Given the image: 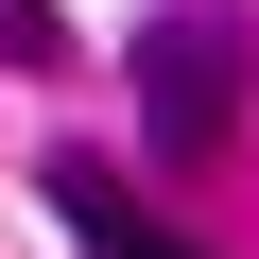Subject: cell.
I'll list each match as a JSON object with an SVG mask.
<instances>
[{
	"label": "cell",
	"mask_w": 259,
	"mask_h": 259,
	"mask_svg": "<svg viewBox=\"0 0 259 259\" xmlns=\"http://www.w3.org/2000/svg\"><path fill=\"white\" fill-rule=\"evenodd\" d=\"M242 104V18H156L139 35V139L156 156H207Z\"/></svg>",
	"instance_id": "obj_1"
},
{
	"label": "cell",
	"mask_w": 259,
	"mask_h": 259,
	"mask_svg": "<svg viewBox=\"0 0 259 259\" xmlns=\"http://www.w3.org/2000/svg\"><path fill=\"white\" fill-rule=\"evenodd\" d=\"M52 207H69V242H87V259H190L173 225L121 207V173H104V156H52Z\"/></svg>",
	"instance_id": "obj_2"
},
{
	"label": "cell",
	"mask_w": 259,
	"mask_h": 259,
	"mask_svg": "<svg viewBox=\"0 0 259 259\" xmlns=\"http://www.w3.org/2000/svg\"><path fill=\"white\" fill-rule=\"evenodd\" d=\"M0 52L35 69V52H52V0H0Z\"/></svg>",
	"instance_id": "obj_3"
}]
</instances>
